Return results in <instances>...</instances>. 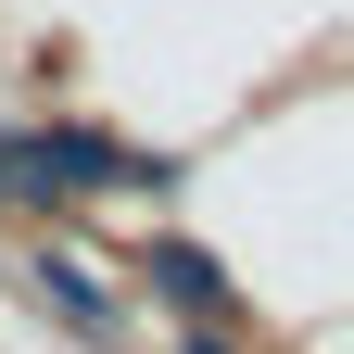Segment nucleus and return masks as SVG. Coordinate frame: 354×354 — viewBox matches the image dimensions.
<instances>
[{
	"instance_id": "nucleus-1",
	"label": "nucleus",
	"mask_w": 354,
	"mask_h": 354,
	"mask_svg": "<svg viewBox=\"0 0 354 354\" xmlns=\"http://www.w3.org/2000/svg\"><path fill=\"white\" fill-rule=\"evenodd\" d=\"M0 165H13L0 190H127V152L88 140V127H38V140H13Z\"/></svg>"
},
{
	"instance_id": "nucleus-2",
	"label": "nucleus",
	"mask_w": 354,
	"mask_h": 354,
	"mask_svg": "<svg viewBox=\"0 0 354 354\" xmlns=\"http://www.w3.org/2000/svg\"><path fill=\"white\" fill-rule=\"evenodd\" d=\"M38 291H51V304H64V317H88V329H114V291H102V279H88V266H76V253H38Z\"/></svg>"
},
{
	"instance_id": "nucleus-3",
	"label": "nucleus",
	"mask_w": 354,
	"mask_h": 354,
	"mask_svg": "<svg viewBox=\"0 0 354 354\" xmlns=\"http://www.w3.org/2000/svg\"><path fill=\"white\" fill-rule=\"evenodd\" d=\"M152 291H165V304H215L228 279H215L203 253H177V241H165V253H152Z\"/></svg>"
}]
</instances>
